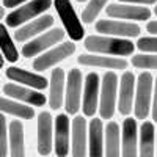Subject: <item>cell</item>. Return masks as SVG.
Listing matches in <instances>:
<instances>
[{
  "label": "cell",
  "instance_id": "1f68e13d",
  "mask_svg": "<svg viewBox=\"0 0 157 157\" xmlns=\"http://www.w3.org/2000/svg\"><path fill=\"white\" fill-rule=\"evenodd\" d=\"M27 2H30V0H3V8H17Z\"/></svg>",
  "mask_w": 157,
  "mask_h": 157
},
{
  "label": "cell",
  "instance_id": "8992f818",
  "mask_svg": "<svg viewBox=\"0 0 157 157\" xmlns=\"http://www.w3.org/2000/svg\"><path fill=\"white\" fill-rule=\"evenodd\" d=\"M64 86V109L68 115H75L82 104V71L71 68Z\"/></svg>",
  "mask_w": 157,
  "mask_h": 157
},
{
  "label": "cell",
  "instance_id": "484cf974",
  "mask_svg": "<svg viewBox=\"0 0 157 157\" xmlns=\"http://www.w3.org/2000/svg\"><path fill=\"white\" fill-rule=\"evenodd\" d=\"M104 132H105V145H104L105 157H120V126L115 121H110Z\"/></svg>",
  "mask_w": 157,
  "mask_h": 157
},
{
  "label": "cell",
  "instance_id": "7a4b0ae2",
  "mask_svg": "<svg viewBox=\"0 0 157 157\" xmlns=\"http://www.w3.org/2000/svg\"><path fill=\"white\" fill-rule=\"evenodd\" d=\"M50 6H52V0H30V2L14 8L6 16V27H11V29L22 27L24 24L41 16Z\"/></svg>",
  "mask_w": 157,
  "mask_h": 157
},
{
  "label": "cell",
  "instance_id": "8fae6325",
  "mask_svg": "<svg viewBox=\"0 0 157 157\" xmlns=\"http://www.w3.org/2000/svg\"><path fill=\"white\" fill-rule=\"evenodd\" d=\"M107 16L113 19H124L126 22L151 19V10L146 6H134L129 3H112L107 6Z\"/></svg>",
  "mask_w": 157,
  "mask_h": 157
},
{
  "label": "cell",
  "instance_id": "d590c367",
  "mask_svg": "<svg viewBox=\"0 0 157 157\" xmlns=\"http://www.w3.org/2000/svg\"><path fill=\"white\" fill-rule=\"evenodd\" d=\"M3 64H5V58H3V55H2V52H0V69L3 68Z\"/></svg>",
  "mask_w": 157,
  "mask_h": 157
},
{
  "label": "cell",
  "instance_id": "9a60e30c",
  "mask_svg": "<svg viewBox=\"0 0 157 157\" xmlns=\"http://www.w3.org/2000/svg\"><path fill=\"white\" fill-rule=\"evenodd\" d=\"M54 22H55V19L50 14L39 16V17H36V19L27 22V24H24L22 27H19L17 32H14V38L19 43H25V41H29V39H32L33 36L44 33L49 27L54 25Z\"/></svg>",
  "mask_w": 157,
  "mask_h": 157
},
{
  "label": "cell",
  "instance_id": "9c48e42d",
  "mask_svg": "<svg viewBox=\"0 0 157 157\" xmlns=\"http://www.w3.org/2000/svg\"><path fill=\"white\" fill-rule=\"evenodd\" d=\"M64 30L63 29H52L49 32H44L41 33L38 38L35 39H30L27 44L22 46V57L25 58H32V57H36L38 54L44 52L46 49L55 46L57 43H60L61 39L64 38Z\"/></svg>",
  "mask_w": 157,
  "mask_h": 157
},
{
  "label": "cell",
  "instance_id": "836d02e7",
  "mask_svg": "<svg viewBox=\"0 0 157 157\" xmlns=\"http://www.w3.org/2000/svg\"><path fill=\"white\" fill-rule=\"evenodd\" d=\"M118 2H123V3H138V5H154L157 3V0H118Z\"/></svg>",
  "mask_w": 157,
  "mask_h": 157
},
{
  "label": "cell",
  "instance_id": "f35d334b",
  "mask_svg": "<svg viewBox=\"0 0 157 157\" xmlns=\"http://www.w3.org/2000/svg\"><path fill=\"white\" fill-rule=\"evenodd\" d=\"M77 2H85V0H77Z\"/></svg>",
  "mask_w": 157,
  "mask_h": 157
},
{
  "label": "cell",
  "instance_id": "ffe728a7",
  "mask_svg": "<svg viewBox=\"0 0 157 157\" xmlns=\"http://www.w3.org/2000/svg\"><path fill=\"white\" fill-rule=\"evenodd\" d=\"M123 157H137L138 138H137V121L134 118H126L123 123Z\"/></svg>",
  "mask_w": 157,
  "mask_h": 157
},
{
  "label": "cell",
  "instance_id": "ba28073f",
  "mask_svg": "<svg viewBox=\"0 0 157 157\" xmlns=\"http://www.w3.org/2000/svg\"><path fill=\"white\" fill-rule=\"evenodd\" d=\"M96 32L102 33L104 36H113V38H135L141 33L140 25L135 22H126V21H113V19H101L96 22Z\"/></svg>",
  "mask_w": 157,
  "mask_h": 157
},
{
  "label": "cell",
  "instance_id": "7c38bea8",
  "mask_svg": "<svg viewBox=\"0 0 157 157\" xmlns=\"http://www.w3.org/2000/svg\"><path fill=\"white\" fill-rule=\"evenodd\" d=\"M6 77L10 78L11 82H16L17 85L22 86H29L32 90H38L41 91L49 85V80L44 75H39L36 72H30L27 69H22V68H16V66H11L6 69Z\"/></svg>",
  "mask_w": 157,
  "mask_h": 157
},
{
  "label": "cell",
  "instance_id": "3957f363",
  "mask_svg": "<svg viewBox=\"0 0 157 157\" xmlns=\"http://www.w3.org/2000/svg\"><path fill=\"white\" fill-rule=\"evenodd\" d=\"M54 5L64 27V33L69 35L72 41H80L85 36V29L82 25V21L77 16L72 3L69 0H54Z\"/></svg>",
  "mask_w": 157,
  "mask_h": 157
},
{
  "label": "cell",
  "instance_id": "5b68a950",
  "mask_svg": "<svg viewBox=\"0 0 157 157\" xmlns=\"http://www.w3.org/2000/svg\"><path fill=\"white\" fill-rule=\"evenodd\" d=\"M152 75L145 71L138 75L137 80V94H135V105L134 112L138 120H146L151 110V98H152Z\"/></svg>",
  "mask_w": 157,
  "mask_h": 157
},
{
  "label": "cell",
  "instance_id": "f1b7e54d",
  "mask_svg": "<svg viewBox=\"0 0 157 157\" xmlns=\"http://www.w3.org/2000/svg\"><path fill=\"white\" fill-rule=\"evenodd\" d=\"M132 64L138 69H157V54H140L132 57Z\"/></svg>",
  "mask_w": 157,
  "mask_h": 157
},
{
  "label": "cell",
  "instance_id": "d6986e66",
  "mask_svg": "<svg viewBox=\"0 0 157 157\" xmlns=\"http://www.w3.org/2000/svg\"><path fill=\"white\" fill-rule=\"evenodd\" d=\"M64 83L66 75L61 68L52 69L50 75V94H49V105L52 110H58L64 102Z\"/></svg>",
  "mask_w": 157,
  "mask_h": 157
},
{
  "label": "cell",
  "instance_id": "83f0119b",
  "mask_svg": "<svg viewBox=\"0 0 157 157\" xmlns=\"http://www.w3.org/2000/svg\"><path fill=\"white\" fill-rule=\"evenodd\" d=\"M107 2L109 0H90L88 5L82 11V21L85 24H93L94 19L99 16V13L102 11V8L107 5Z\"/></svg>",
  "mask_w": 157,
  "mask_h": 157
},
{
  "label": "cell",
  "instance_id": "603a6c76",
  "mask_svg": "<svg viewBox=\"0 0 157 157\" xmlns=\"http://www.w3.org/2000/svg\"><path fill=\"white\" fill-rule=\"evenodd\" d=\"M86 155V121L83 116L72 120V157Z\"/></svg>",
  "mask_w": 157,
  "mask_h": 157
},
{
  "label": "cell",
  "instance_id": "52a82bcc",
  "mask_svg": "<svg viewBox=\"0 0 157 157\" xmlns=\"http://www.w3.org/2000/svg\"><path fill=\"white\" fill-rule=\"evenodd\" d=\"M75 52V44L74 41H66V43H61L57 47L50 49L44 54H41L39 57H36L33 60V69L38 72H43L46 69L54 68L57 63L66 60L68 57H71Z\"/></svg>",
  "mask_w": 157,
  "mask_h": 157
},
{
  "label": "cell",
  "instance_id": "8d00e7d4",
  "mask_svg": "<svg viewBox=\"0 0 157 157\" xmlns=\"http://www.w3.org/2000/svg\"><path fill=\"white\" fill-rule=\"evenodd\" d=\"M3 16H5V8L0 6V19H3Z\"/></svg>",
  "mask_w": 157,
  "mask_h": 157
},
{
  "label": "cell",
  "instance_id": "f546056e",
  "mask_svg": "<svg viewBox=\"0 0 157 157\" xmlns=\"http://www.w3.org/2000/svg\"><path fill=\"white\" fill-rule=\"evenodd\" d=\"M8 154V129H6V118L0 113V157H6Z\"/></svg>",
  "mask_w": 157,
  "mask_h": 157
},
{
  "label": "cell",
  "instance_id": "277c9868",
  "mask_svg": "<svg viewBox=\"0 0 157 157\" xmlns=\"http://www.w3.org/2000/svg\"><path fill=\"white\" fill-rule=\"evenodd\" d=\"M116 88H118V75L115 71H107L102 77L101 85V104H99V113L102 120H110L116 109Z\"/></svg>",
  "mask_w": 157,
  "mask_h": 157
},
{
  "label": "cell",
  "instance_id": "6da1fadb",
  "mask_svg": "<svg viewBox=\"0 0 157 157\" xmlns=\"http://www.w3.org/2000/svg\"><path fill=\"white\" fill-rule=\"evenodd\" d=\"M85 49L91 54L98 55H115V57H127L132 55L135 46L130 39L113 38L104 35H90L85 38Z\"/></svg>",
  "mask_w": 157,
  "mask_h": 157
},
{
  "label": "cell",
  "instance_id": "d6a6232c",
  "mask_svg": "<svg viewBox=\"0 0 157 157\" xmlns=\"http://www.w3.org/2000/svg\"><path fill=\"white\" fill-rule=\"evenodd\" d=\"M152 120L157 123V78H155V83H154V102H152Z\"/></svg>",
  "mask_w": 157,
  "mask_h": 157
},
{
  "label": "cell",
  "instance_id": "4316f807",
  "mask_svg": "<svg viewBox=\"0 0 157 157\" xmlns=\"http://www.w3.org/2000/svg\"><path fill=\"white\" fill-rule=\"evenodd\" d=\"M0 52H2L3 58L10 63H16L19 60V50L13 43L10 33L6 32L5 24H0Z\"/></svg>",
  "mask_w": 157,
  "mask_h": 157
},
{
  "label": "cell",
  "instance_id": "74e56055",
  "mask_svg": "<svg viewBox=\"0 0 157 157\" xmlns=\"http://www.w3.org/2000/svg\"><path fill=\"white\" fill-rule=\"evenodd\" d=\"M154 13H155V16H157V6H155V8H154Z\"/></svg>",
  "mask_w": 157,
  "mask_h": 157
},
{
  "label": "cell",
  "instance_id": "5bb4252c",
  "mask_svg": "<svg viewBox=\"0 0 157 157\" xmlns=\"http://www.w3.org/2000/svg\"><path fill=\"white\" fill-rule=\"evenodd\" d=\"M52 132V115L49 112H41L38 115V152L41 155H49L54 149Z\"/></svg>",
  "mask_w": 157,
  "mask_h": 157
},
{
  "label": "cell",
  "instance_id": "2e32d148",
  "mask_svg": "<svg viewBox=\"0 0 157 157\" xmlns=\"http://www.w3.org/2000/svg\"><path fill=\"white\" fill-rule=\"evenodd\" d=\"M77 61L82 66H90V68H102V69H126L127 61L124 58L118 57H107V55H98V54H82L77 57Z\"/></svg>",
  "mask_w": 157,
  "mask_h": 157
},
{
  "label": "cell",
  "instance_id": "4dcf8cb0",
  "mask_svg": "<svg viewBox=\"0 0 157 157\" xmlns=\"http://www.w3.org/2000/svg\"><path fill=\"white\" fill-rule=\"evenodd\" d=\"M137 49L141 52H151V54H157V36H145L140 38L137 41Z\"/></svg>",
  "mask_w": 157,
  "mask_h": 157
},
{
  "label": "cell",
  "instance_id": "e0dca14e",
  "mask_svg": "<svg viewBox=\"0 0 157 157\" xmlns=\"http://www.w3.org/2000/svg\"><path fill=\"white\" fill-rule=\"evenodd\" d=\"M134 91H135V75L132 71H126L120 82V101H118V110L124 116L132 112Z\"/></svg>",
  "mask_w": 157,
  "mask_h": 157
},
{
  "label": "cell",
  "instance_id": "cb8c5ba5",
  "mask_svg": "<svg viewBox=\"0 0 157 157\" xmlns=\"http://www.w3.org/2000/svg\"><path fill=\"white\" fill-rule=\"evenodd\" d=\"M0 112L17 116L21 120H32L35 116V110L33 107H29L27 104H21L14 99L10 98H2L0 96Z\"/></svg>",
  "mask_w": 157,
  "mask_h": 157
},
{
  "label": "cell",
  "instance_id": "e575fe53",
  "mask_svg": "<svg viewBox=\"0 0 157 157\" xmlns=\"http://www.w3.org/2000/svg\"><path fill=\"white\" fill-rule=\"evenodd\" d=\"M146 30H148L151 35L157 36V21H149L148 25H146Z\"/></svg>",
  "mask_w": 157,
  "mask_h": 157
},
{
  "label": "cell",
  "instance_id": "4fadbf2b",
  "mask_svg": "<svg viewBox=\"0 0 157 157\" xmlns=\"http://www.w3.org/2000/svg\"><path fill=\"white\" fill-rule=\"evenodd\" d=\"M99 75L96 72H90L85 78L83 85V99H82V110L85 116H94L98 110V99H99Z\"/></svg>",
  "mask_w": 157,
  "mask_h": 157
},
{
  "label": "cell",
  "instance_id": "44dd1931",
  "mask_svg": "<svg viewBox=\"0 0 157 157\" xmlns=\"http://www.w3.org/2000/svg\"><path fill=\"white\" fill-rule=\"evenodd\" d=\"M88 152L90 157H102L104 155V126L99 118L90 121L88 129Z\"/></svg>",
  "mask_w": 157,
  "mask_h": 157
},
{
  "label": "cell",
  "instance_id": "d4e9b609",
  "mask_svg": "<svg viewBox=\"0 0 157 157\" xmlns=\"http://www.w3.org/2000/svg\"><path fill=\"white\" fill-rule=\"evenodd\" d=\"M154 140H155V130L154 124L151 121H145L140 127V157H154L155 146H154Z\"/></svg>",
  "mask_w": 157,
  "mask_h": 157
},
{
  "label": "cell",
  "instance_id": "ac0fdd59",
  "mask_svg": "<svg viewBox=\"0 0 157 157\" xmlns=\"http://www.w3.org/2000/svg\"><path fill=\"white\" fill-rule=\"evenodd\" d=\"M55 141L54 149L57 157H66L69 154V116L68 115H58L55 120Z\"/></svg>",
  "mask_w": 157,
  "mask_h": 157
},
{
  "label": "cell",
  "instance_id": "30bf717a",
  "mask_svg": "<svg viewBox=\"0 0 157 157\" xmlns=\"http://www.w3.org/2000/svg\"><path fill=\"white\" fill-rule=\"evenodd\" d=\"M3 93L10 98V99H14L17 102H24V104H29V105L33 107H43L46 104V96L39 91H35L29 86H22L17 85L14 82L6 83L3 86Z\"/></svg>",
  "mask_w": 157,
  "mask_h": 157
},
{
  "label": "cell",
  "instance_id": "7402d4cb",
  "mask_svg": "<svg viewBox=\"0 0 157 157\" xmlns=\"http://www.w3.org/2000/svg\"><path fill=\"white\" fill-rule=\"evenodd\" d=\"M10 141V155L11 157H25V134L24 124L17 120H13L8 129Z\"/></svg>",
  "mask_w": 157,
  "mask_h": 157
}]
</instances>
